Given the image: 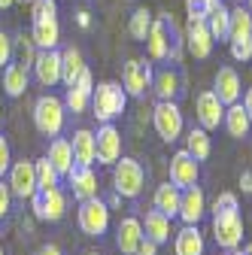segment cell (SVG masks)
Instances as JSON below:
<instances>
[{
  "label": "cell",
  "mask_w": 252,
  "mask_h": 255,
  "mask_svg": "<svg viewBox=\"0 0 252 255\" xmlns=\"http://www.w3.org/2000/svg\"><path fill=\"white\" fill-rule=\"evenodd\" d=\"M146 52L152 61H176L179 58V34L170 15L152 18L149 37H146Z\"/></svg>",
  "instance_id": "cell-1"
},
{
  "label": "cell",
  "mask_w": 252,
  "mask_h": 255,
  "mask_svg": "<svg viewBox=\"0 0 252 255\" xmlns=\"http://www.w3.org/2000/svg\"><path fill=\"white\" fill-rule=\"evenodd\" d=\"M125 104H128V91H125L119 82H101L91 91V113L101 125L116 122L125 113Z\"/></svg>",
  "instance_id": "cell-2"
},
{
  "label": "cell",
  "mask_w": 252,
  "mask_h": 255,
  "mask_svg": "<svg viewBox=\"0 0 252 255\" xmlns=\"http://www.w3.org/2000/svg\"><path fill=\"white\" fill-rule=\"evenodd\" d=\"M64 101H58L52 98V94H43V98H37L34 104V125H37V131L43 137H58L61 131H64Z\"/></svg>",
  "instance_id": "cell-3"
},
{
  "label": "cell",
  "mask_w": 252,
  "mask_h": 255,
  "mask_svg": "<svg viewBox=\"0 0 252 255\" xmlns=\"http://www.w3.org/2000/svg\"><path fill=\"white\" fill-rule=\"evenodd\" d=\"M143 182H146V170H143L140 161H134V158H119V161L113 164V188H116V195L137 198L143 191Z\"/></svg>",
  "instance_id": "cell-4"
},
{
  "label": "cell",
  "mask_w": 252,
  "mask_h": 255,
  "mask_svg": "<svg viewBox=\"0 0 252 255\" xmlns=\"http://www.w3.org/2000/svg\"><path fill=\"white\" fill-rule=\"evenodd\" d=\"M76 222H79V231H82V234H88V237H101V234H107V228H110V207H107L101 198L79 201Z\"/></svg>",
  "instance_id": "cell-5"
},
{
  "label": "cell",
  "mask_w": 252,
  "mask_h": 255,
  "mask_svg": "<svg viewBox=\"0 0 252 255\" xmlns=\"http://www.w3.org/2000/svg\"><path fill=\"white\" fill-rule=\"evenodd\" d=\"M152 125H155V134H158L164 143L179 140L182 128H185L182 113H179V107H176L173 101H158V104H155V110H152Z\"/></svg>",
  "instance_id": "cell-6"
},
{
  "label": "cell",
  "mask_w": 252,
  "mask_h": 255,
  "mask_svg": "<svg viewBox=\"0 0 252 255\" xmlns=\"http://www.w3.org/2000/svg\"><path fill=\"white\" fill-rule=\"evenodd\" d=\"M213 237L219 249H237L243 243V219L237 213H213Z\"/></svg>",
  "instance_id": "cell-7"
},
{
  "label": "cell",
  "mask_w": 252,
  "mask_h": 255,
  "mask_svg": "<svg viewBox=\"0 0 252 255\" xmlns=\"http://www.w3.org/2000/svg\"><path fill=\"white\" fill-rule=\"evenodd\" d=\"M122 88L128 91V98H143L152 88V64L146 58H131L122 67Z\"/></svg>",
  "instance_id": "cell-8"
},
{
  "label": "cell",
  "mask_w": 252,
  "mask_h": 255,
  "mask_svg": "<svg viewBox=\"0 0 252 255\" xmlns=\"http://www.w3.org/2000/svg\"><path fill=\"white\" fill-rule=\"evenodd\" d=\"M30 207H34V216L43 219V222H61L67 213V195L55 185V188L37 191V195L30 198Z\"/></svg>",
  "instance_id": "cell-9"
},
{
  "label": "cell",
  "mask_w": 252,
  "mask_h": 255,
  "mask_svg": "<svg viewBox=\"0 0 252 255\" xmlns=\"http://www.w3.org/2000/svg\"><path fill=\"white\" fill-rule=\"evenodd\" d=\"M6 185L12 191V198H21V201L34 198L37 195V170H34V161H15V164H9Z\"/></svg>",
  "instance_id": "cell-10"
},
{
  "label": "cell",
  "mask_w": 252,
  "mask_h": 255,
  "mask_svg": "<svg viewBox=\"0 0 252 255\" xmlns=\"http://www.w3.org/2000/svg\"><path fill=\"white\" fill-rule=\"evenodd\" d=\"M198 176H201L198 158L188 152V149H179L170 158V182L176 188H188V185H198Z\"/></svg>",
  "instance_id": "cell-11"
},
{
  "label": "cell",
  "mask_w": 252,
  "mask_h": 255,
  "mask_svg": "<svg viewBox=\"0 0 252 255\" xmlns=\"http://www.w3.org/2000/svg\"><path fill=\"white\" fill-rule=\"evenodd\" d=\"M182 225H198V222L207 216V198H204V188L201 185H188L182 188V198H179V213Z\"/></svg>",
  "instance_id": "cell-12"
},
{
  "label": "cell",
  "mask_w": 252,
  "mask_h": 255,
  "mask_svg": "<svg viewBox=\"0 0 252 255\" xmlns=\"http://www.w3.org/2000/svg\"><path fill=\"white\" fill-rule=\"evenodd\" d=\"M98 164H116L122 158V134L113 122H104L98 128Z\"/></svg>",
  "instance_id": "cell-13"
},
{
  "label": "cell",
  "mask_w": 252,
  "mask_h": 255,
  "mask_svg": "<svg viewBox=\"0 0 252 255\" xmlns=\"http://www.w3.org/2000/svg\"><path fill=\"white\" fill-rule=\"evenodd\" d=\"M213 34H210V27L207 21H188V30H185V49L188 55H195L198 61L210 58L213 55Z\"/></svg>",
  "instance_id": "cell-14"
},
{
  "label": "cell",
  "mask_w": 252,
  "mask_h": 255,
  "mask_svg": "<svg viewBox=\"0 0 252 255\" xmlns=\"http://www.w3.org/2000/svg\"><path fill=\"white\" fill-rule=\"evenodd\" d=\"M225 119V104L216 98V91H201L198 94V122L204 131H216Z\"/></svg>",
  "instance_id": "cell-15"
},
{
  "label": "cell",
  "mask_w": 252,
  "mask_h": 255,
  "mask_svg": "<svg viewBox=\"0 0 252 255\" xmlns=\"http://www.w3.org/2000/svg\"><path fill=\"white\" fill-rule=\"evenodd\" d=\"M213 91H216V98L222 101L225 107L237 104L240 94H243V82H240L237 70L234 67H222V70L216 73V79H213Z\"/></svg>",
  "instance_id": "cell-16"
},
{
  "label": "cell",
  "mask_w": 252,
  "mask_h": 255,
  "mask_svg": "<svg viewBox=\"0 0 252 255\" xmlns=\"http://www.w3.org/2000/svg\"><path fill=\"white\" fill-rule=\"evenodd\" d=\"M34 76L40 85H55L61 82V52L58 49H43L34 58Z\"/></svg>",
  "instance_id": "cell-17"
},
{
  "label": "cell",
  "mask_w": 252,
  "mask_h": 255,
  "mask_svg": "<svg viewBox=\"0 0 252 255\" xmlns=\"http://www.w3.org/2000/svg\"><path fill=\"white\" fill-rule=\"evenodd\" d=\"M143 237L146 234H143V222L140 219H131L128 216V219H122L119 225H116V246H119L122 255H134Z\"/></svg>",
  "instance_id": "cell-18"
},
{
  "label": "cell",
  "mask_w": 252,
  "mask_h": 255,
  "mask_svg": "<svg viewBox=\"0 0 252 255\" xmlns=\"http://www.w3.org/2000/svg\"><path fill=\"white\" fill-rule=\"evenodd\" d=\"M67 182H70V191L76 201H88V198H98V173L91 167H82L76 164L70 173H67Z\"/></svg>",
  "instance_id": "cell-19"
},
{
  "label": "cell",
  "mask_w": 252,
  "mask_h": 255,
  "mask_svg": "<svg viewBox=\"0 0 252 255\" xmlns=\"http://www.w3.org/2000/svg\"><path fill=\"white\" fill-rule=\"evenodd\" d=\"M70 146H73L76 164L91 167L94 161H98V137H94V131H88V128H79V131L73 134V140H70Z\"/></svg>",
  "instance_id": "cell-20"
},
{
  "label": "cell",
  "mask_w": 252,
  "mask_h": 255,
  "mask_svg": "<svg viewBox=\"0 0 252 255\" xmlns=\"http://www.w3.org/2000/svg\"><path fill=\"white\" fill-rule=\"evenodd\" d=\"M30 40H34V46L40 52L43 49H58V43H61V24H58V18H34Z\"/></svg>",
  "instance_id": "cell-21"
},
{
  "label": "cell",
  "mask_w": 252,
  "mask_h": 255,
  "mask_svg": "<svg viewBox=\"0 0 252 255\" xmlns=\"http://www.w3.org/2000/svg\"><path fill=\"white\" fill-rule=\"evenodd\" d=\"M46 158L52 161V167L58 170V176H67V173L76 167L73 146H70V140H64V137H55V140L49 143V152H46Z\"/></svg>",
  "instance_id": "cell-22"
},
{
  "label": "cell",
  "mask_w": 252,
  "mask_h": 255,
  "mask_svg": "<svg viewBox=\"0 0 252 255\" xmlns=\"http://www.w3.org/2000/svg\"><path fill=\"white\" fill-rule=\"evenodd\" d=\"M173 252L176 255H204V234L198 231V225H182L176 231Z\"/></svg>",
  "instance_id": "cell-23"
},
{
  "label": "cell",
  "mask_w": 252,
  "mask_h": 255,
  "mask_svg": "<svg viewBox=\"0 0 252 255\" xmlns=\"http://www.w3.org/2000/svg\"><path fill=\"white\" fill-rule=\"evenodd\" d=\"M143 234L149 237V240H155V243H167L170 240V216H164L161 210H149L146 213V219H143Z\"/></svg>",
  "instance_id": "cell-24"
},
{
  "label": "cell",
  "mask_w": 252,
  "mask_h": 255,
  "mask_svg": "<svg viewBox=\"0 0 252 255\" xmlns=\"http://www.w3.org/2000/svg\"><path fill=\"white\" fill-rule=\"evenodd\" d=\"M222 125H225V131H228L234 140H243V137L249 134V128H252L249 113H246V107H243L240 101L231 104V107H225V119H222Z\"/></svg>",
  "instance_id": "cell-25"
},
{
  "label": "cell",
  "mask_w": 252,
  "mask_h": 255,
  "mask_svg": "<svg viewBox=\"0 0 252 255\" xmlns=\"http://www.w3.org/2000/svg\"><path fill=\"white\" fill-rule=\"evenodd\" d=\"M179 198H182V188H176L170 179L167 182H161L158 188H155V198H152V207L155 210H161L164 216H176L179 213Z\"/></svg>",
  "instance_id": "cell-26"
},
{
  "label": "cell",
  "mask_w": 252,
  "mask_h": 255,
  "mask_svg": "<svg viewBox=\"0 0 252 255\" xmlns=\"http://www.w3.org/2000/svg\"><path fill=\"white\" fill-rule=\"evenodd\" d=\"M85 70V61H82V52L79 49H64L61 52V82H64L67 88H73L76 85V79H79V73Z\"/></svg>",
  "instance_id": "cell-27"
},
{
  "label": "cell",
  "mask_w": 252,
  "mask_h": 255,
  "mask_svg": "<svg viewBox=\"0 0 252 255\" xmlns=\"http://www.w3.org/2000/svg\"><path fill=\"white\" fill-rule=\"evenodd\" d=\"M149 91H155V98H158V101H173L176 94H179V76L170 67L152 73V88Z\"/></svg>",
  "instance_id": "cell-28"
},
{
  "label": "cell",
  "mask_w": 252,
  "mask_h": 255,
  "mask_svg": "<svg viewBox=\"0 0 252 255\" xmlns=\"http://www.w3.org/2000/svg\"><path fill=\"white\" fill-rule=\"evenodd\" d=\"M27 67L24 64H6V70H3V88L9 98H21V94L27 91Z\"/></svg>",
  "instance_id": "cell-29"
},
{
  "label": "cell",
  "mask_w": 252,
  "mask_h": 255,
  "mask_svg": "<svg viewBox=\"0 0 252 255\" xmlns=\"http://www.w3.org/2000/svg\"><path fill=\"white\" fill-rule=\"evenodd\" d=\"M185 149L192 152L198 161H207L210 152H213V140H210V131L204 128H192V131L185 134Z\"/></svg>",
  "instance_id": "cell-30"
},
{
  "label": "cell",
  "mask_w": 252,
  "mask_h": 255,
  "mask_svg": "<svg viewBox=\"0 0 252 255\" xmlns=\"http://www.w3.org/2000/svg\"><path fill=\"white\" fill-rule=\"evenodd\" d=\"M243 37H252V15H249V9L237 6V9H231L228 43H234V40H243Z\"/></svg>",
  "instance_id": "cell-31"
},
{
  "label": "cell",
  "mask_w": 252,
  "mask_h": 255,
  "mask_svg": "<svg viewBox=\"0 0 252 255\" xmlns=\"http://www.w3.org/2000/svg\"><path fill=\"white\" fill-rule=\"evenodd\" d=\"M228 24H231V9H225L222 3L207 15V27H210L213 40H228Z\"/></svg>",
  "instance_id": "cell-32"
},
{
  "label": "cell",
  "mask_w": 252,
  "mask_h": 255,
  "mask_svg": "<svg viewBox=\"0 0 252 255\" xmlns=\"http://www.w3.org/2000/svg\"><path fill=\"white\" fill-rule=\"evenodd\" d=\"M34 170H37V191H46V188H55L58 182H61V176H58V170L52 167V161L43 155V158H37L34 161Z\"/></svg>",
  "instance_id": "cell-33"
},
{
  "label": "cell",
  "mask_w": 252,
  "mask_h": 255,
  "mask_svg": "<svg viewBox=\"0 0 252 255\" xmlns=\"http://www.w3.org/2000/svg\"><path fill=\"white\" fill-rule=\"evenodd\" d=\"M149 27H152V12L140 6V9L131 15V21H128V34H131L137 43H146V37H149Z\"/></svg>",
  "instance_id": "cell-34"
},
{
  "label": "cell",
  "mask_w": 252,
  "mask_h": 255,
  "mask_svg": "<svg viewBox=\"0 0 252 255\" xmlns=\"http://www.w3.org/2000/svg\"><path fill=\"white\" fill-rule=\"evenodd\" d=\"M91 107V94L88 91H82V88H67V94H64V110H70L73 116H82L85 110Z\"/></svg>",
  "instance_id": "cell-35"
},
{
  "label": "cell",
  "mask_w": 252,
  "mask_h": 255,
  "mask_svg": "<svg viewBox=\"0 0 252 255\" xmlns=\"http://www.w3.org/2000/svg\"><path fill=\"white\" fill-rule=\"evenodd\" d=\"M222 3V0H185L188 6V21H207V15Z\"/></svg>",
  "instance_id": "cell-36"
},
{
  "label": "cell",
  "mask_w": 252,
  "mask_h": 255,
  "mask_svg": "<svg viewBox=\"0 0 252 255\" xmlns=\"http://www.w3.org/2000/svg\"><path fill=\"white\" fill-rule=\"evenodd\" d=\"M240 210V198L234 191H222L216 201H213V213H237Z\"/></svg>",
  "instance_id": "cell-37"
},
{
  "label": "cell",
  "mask_w": 252,
  "mask_h": 255,
  "mask_svg": "<svg viewBox=\"0 0 252 255\" xmlns=\"http://www.w3.org/2000/svg\"><path fill=\"white\" fill-rule=\"evenodd\" d=\"M55 15H58L55 0H34L30 3V18H55Z\"/></svg>",
  "instance_id": "cell-38"
},
{
  "label": "cell",
  "mask_w": 252,
  "mask_h": 255,
  "mask_svg": "<svg viewBox=\"0 0 252 255\" xmlns=\"http://www.w3.org/2000/svg\"><path fill=\"white\" fill-rule=\"evenodd\" d=\"M231 58H234V61H249V58H252V37L234 40V43H231Z\"/></svg>",
  "instance_id": "cell-39"
},
{
  "label": "cell",
  "mask_w": 252,
  "mask_h": 255,
  "mask_svg": "<svg viewBox=\"0 0 252 255\" xmlns=\"http://www.w3.org/2000/svg\"><path fill=\"white\" fill-rule=\"evenodd\" d=\"M9 164H12V155H9V143H6V137H3V134H0V179L6 176Z\"/></svg>",
  "instance_id": "cell-40"
},
{
  "label": "cell",
  "mask_w": 252,
  "mask_h": 255,
  "mask_svg": "<svg viewBox=\"0 0 252 255\" xmlns=\"http://www.w3.org/2000/svg\"><path fill=\"white\" fill-rule=\"evenodd\" d=\"M9 207H12V191H9V185L3 179H0V219L9 216Z\"/></svg>",
  "instance_id": "cell-41"
},
{
  "label": "cell",
  "mask_w": 252,
  "mask_h": 255,
  "mask_svg": "<svg viewBox=\"0 0 252 255\" xmlns=\"http://www.w3.org/2000/svg\"><path fill=\"white\" fill-rule=\"evenodd\" d=\"M9 61H12V40L0 30V67H6Z\"/></svg>",
  "instance_id": "cell-42"
},
{
  "label": "cell",
  "mask_w": 252,
  "mask_h": 255,
  "mask_svg": "<svg viewBox=\"0 0 252 255\" xmlns=\"http://www.w3.org/2000/svg\"><path fill=\"white\" fill-rule=\"evenodd\" d=\"M76 88H82V91H88V94L94 91V76H91V70H88V67L79 73V79H76Z\"/></svg>",
  "instance_id": "cell-43"
},
{
  "label": "cell",
  "mask_w": 252,
  "mask_h": 255,
  "mask_svg": "<svg viewBox=\"0 0 252 255\" xmlns=\"http://www.w3.org/2000/svg\"><path fill=\"white\" fill-rule=\"evenodd\" d=\"M134 255H158V243H155V240H149V237H143Z\"/></svg>",
  "instance_id": "cell-44"
},
{
  "label": "cell",
  "mask_w": 252,
  "mask_h": 255,
  "mask_svg": "<svg viewBox=\"0 0 252 255\" xmlns=\"http://www.w3.org/2000/svg\"><path fill=\"white\" fill-rule=\"evenodd\" d=\"M240 188H243V195H252V173L249 170L240 173Z\"/></svg>",
  "instance_id": "cell-45"
},
{
  "label": "cell",
  "mask_w": 252,
  "mask_h": 255,
  "mask_svg": "<svg viewBox=\"0 0 252 255\" xmlns=\"http://www.w3.org/2000/svg\"><path fill=\"white\" fill-rule=\"evenodd\" d=\"M37 255H61V249L55 246V243H46V246H40V252Z\"/></svg>",
  "instance_id": "cell-46"
},
{
  "label": "cell",
  "mask_w": 252,
  "mask_h": 255,
  "mask_svg": "<svg viewBox=\"0 0 252 255\" xmlns=\"http://www.w3.org/2000/svg\"><path fill=\"white\" fill-rule=\"evenodd\" d=\"M76 21H79V27H88V24H91V15L82 9V12H76Z\"/></svg>",
  "instance_id": "cell-47"
},
{
  "label": "cell",
  "mask_w": 252,
  "mask_h": 255,
  "mask_svg": "<svg viewBox=\"0 0 252 255\" xmlns=\"http://www.w3.org/2000/svg\"><path fill=\"white\" fill-rule=\"evenodd\" d=\"M243 107H246V113H249V122H252V88L246 91V98H243Z\"/></svg>",
  "instance_id": "cell-48"
},
{
  "label": "cell",
  "mask_w": 252,
  "mask_h": 255,
  "mask_svg": "<svg viewBox=\"0 0 252 255\" xmlns=\"http://www.w3.org/2000/svg\"><path fill=\"white\" fill-rule=\"evenodd\" d=\"M12 3H15V0H0V9H9Z\"/></svg>",
  "instance_id": "cell-49"
},
{
  "label": "cell",
  "mask_w": 252,
  "mask_h": 255,
  "mask_svg": "<svg viewBox=\"0 0 252 255\" xmlns=\"http://www.w3.org/2000/svg\"><path fill=\"white\" fill-rule=\"evenodd\" d=\"M243 255H252V243H246V246H243Z\"/></svg>",
  "instance_id": "cell-50"
},
{
  "label": "cell",
  "mask_w": 252,
  "mask_h": 255,
  "mask_svg": "<svg viewBox=\"0 0 252 255\" xmlns=\"http://www.w3.org/2000/svg\"><path fill=\"white\" fill-rule=\"evenodd\" d=\"M225 255H243V252H237V249H228V252H225Z\"/></svg>",
  "instance_id": "cell-51"
},
{
  "label": "cell",
  "mask_w": 252,
  "mask_h": 255,
  "mask_svg": "<svg viewBox=\"0 0 252 255\" xmlns=\"http://www.w3.org/2000/svg\"><path fill=\"white\" fill-rule=\"evenodd\" d=\"M85 255H101V252H94V249H91V252H85Z\"/></svg>",
  "instance_id": "cell-52"
},
{
  "label": "cell",
  "mask_w": 252,
  "mask_h": 255,
  "mask_svg": "<svg viewBox=\"0 0 252 255\" xmlns=\"http://www.w3.org/2000/svg\"><path fill=\"white\" fill-rule=\"evenodd\" d=\"M246 9H249V15H252V0H249V6H246Z\"/></svg>",
  "instance_id": "cell-53"
},
{
  "label": "cell",
  "mask_w": 252,
  "mask_h": 255,
  "mask_svg": "<svg viewBox=\"0 0 252 255\" xmlns=\"http://www.w3.org/2000/svg\"><path fill=\"white\" fill-rule=\"evenodd\" d=\"M0 255H6V252H3V246H0Z\"/></svg>",
  "instance_id": "cell-54"
},
{
  "label": "cell",
  "mask_w": 252,
  "mask_h": 255,
  "mask_svg": "<svg viewBox=\"0 0 252 255\" xmlns=\"http://www.w3.org/2000/svg\"><path fill=\"white\" fill-rule=\"evenodd\" d=\"M27 3H34V0H27Z\"/></svg>",
  "instance_id": "cell-55"
}]
</instances>
